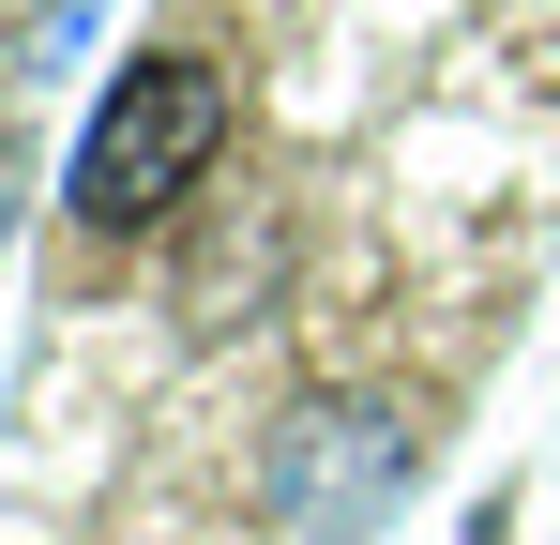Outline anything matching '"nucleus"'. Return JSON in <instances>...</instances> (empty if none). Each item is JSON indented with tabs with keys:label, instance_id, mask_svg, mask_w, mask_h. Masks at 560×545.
Returning <instances> with one entry per match:
<instances>
[{
	"label": "nucleus",
	"instance_id": "f257e3e1",
	"mask_svg": "<svg viewBox=\"0 0 560 545\" xmlns=\"http://www.w3.org/2000/svg\"><path fill=\"white\" fill-rule=\"evenodd\" d=\"M212 152H228V77L183 61V46H152V61L92 106V137H77V212H92V228H137V212H167Z\"/></svg>",
	"mask_w": 560,
	"mask_h": 545
},
{
	"label": "nucleus",
	"instance_id": "f03ea898",
	"mask_svg": "<svg viewBox=\"0 0 560 545\" xmlns=\"http://www.w3.org/2000/svg\"><path fill=\"white\" fill-rule=\"evenodd\" d=\"M394 485H409V440H394V425H364V409H318V425L273 454V500L303 515V531H364Z\"/></svg>",
	"mask_w": 560,
	"mask_h": 545
},
{
	"label": "nucleus",
	"instance_id": "7ed1b4c3",
	"mask_svg": "<svg viewBox=\"0 0 560 545\" xmlns=\"http://www.w3.org/2000/svg\"><path fill=\"white\" fill-rule=\"evenodd\" d=\"M0 212H15V152H0Z\"/></svg>",
	"mask_w": 560,
	"mask_h": 545
}]
</instances>
